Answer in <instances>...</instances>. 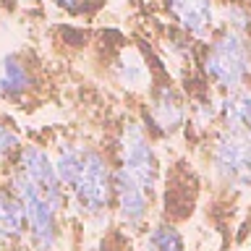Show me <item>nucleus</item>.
I'll return each instance as SVG.
<instances>
[{
	"label": "nucleus",
	"instance_id": "423d86ee",
	"mask_svg": "<svg viewBox=\"0 0 251 251\" xmlns=\"http://www.w3.org/2000/svg\"><path fill=\"white\" fill-rule=\"evenodd\" d=\"M188 121V102L173 84H160L149 89L147 97V110H144V123L149 133L154 136H176L183 131Z\"/></svg>",
	"mask_w": 251,
	"mask_h": 251
},
{
	"label": "nucleus",
	"instance_id": "f257e3e1",
	"mask_svg": "<svg viewBox=\"0 0 251 251\" xmlns=\"http://www.w3.org/2000/svg\"><path fill=\"white\" fill-rule=\"evenodd\" d=\"M68 207L86 220H102L113 212V157L92 141L63 136L50 149Z\"/></svg>",
	"mask_w": 251,
	"mask_h": 251
},
{
	"label": "nucleus",
	"instance_id": "9d476101",
	"mask_svg": "<svg viewBox=\"0 0 251 251\" xmlns=\"http://www.w3.org/2000/svg\"><path fill=\"white\" fill-rule=\"evenodd\" d=\"M26 243V223H24L21 204L8 191V186H0V251H13Z\"/></svg>",
	"mask_w": 251,
	"mask_h": 251
},
{
	"label": "nucleus",
	"instance_id": "dca6fc26",
	"mask_svg": "<svg viewBox=\"0 0 251 251\" xmlns=\"http://www.w3.org/2000/svg\"><path fill=\"white\" fill-rule=\"evenodd\" d=\"M21 144L24 141H21L19 133H16L5 121H0V165L11 162V157L16 154V149H19Z\"/></svg>",
	"mask_w": 251,
	"mask_h": 251
},
{
	"label": "nucleus",
	"instance_id": "f03ea898",
	"mask_svg": "<svg viewBox=\"0 0 251 251\" xmlns=\"http://www.w3.org/2000/svg\"><path fill=\"white\" fill-rule=\"evenodd\" d=\"M5 186L21 204L24 223H26V246L34 251H55L63 238V215L68 209L66 194L47 191L13 168H8Z\"/></svg>",
	"mask_w": 251,
	"mask_h": 251
},
{
	"label": "nucleus",
	"instance_id": "f3484780",
	"mask_svg": "<svg viewBox=\"0 0 251 251\" xmlns=\"http://www.w3.org/2000/svg\"><path fill=\"white\" fill-rule=\"evenodd\" d=\"M52 3L71 16H89L92 11H97L100 0H52Z\"/></svg>",
	"mask_w": 251,
	"mask_h": 251
},
{
	"label": "nucleus",
	"instance_id": "7ed1b4c3",
	"mask_svg": "<svg viewBox=\"0 0 251 251\" xmlns=\"http://www.w3.org/2000/svg\"><path fill=\"white\" fill-rule=\"evenodd\" d=\"M207 81L223 94L251 84V37L243 31L220 29L209 37L201 55Z\"/></svg>",
	"mask_w": 251,
	"mask_h": 251
},
{
	"label": "nucleus",
	"instance_id": "ddd939ff",
	"mask_svg": "<svg viewBox=\"0 0 251 251\" xmlns=\"http://www.w3.org/2000/svg\"><path fill=\"white\" fill-rule=\"evenodd\" d=\"M144 251H188L183 233L173 223H154L147 227Z\"/></svg>",
	"mask_w": 251,
	"mask_h": 251
},
{
	"label": "nucleus",
	"instance_id": "2eb2a0df",
	"mask_svg": "<svg viewBox=\"0 0 251 251\" xmlns=\"http://www.w3.org/2000/svg\"><path fill=\"white\" fill-rule=\"evenodd\" d=\"M220 13H223V26L225 29L249 34V29H251V8L246 3H241V0L225 3L223 8H220Z\"/></svg>",
	"mask_w": 251,
	"mask_h": 251
},
{
	"label": "nucleus",
	"instance_id": "6e6552de",
	"mask_svg": "<svg viewBox=\"0 0 251 251\" xmlns=\"http://www.w3.org/2000/svg\"><path fill=\"white\" fill-rule=\"evenodd\" d=\"M162 5L186 37L207 39L220 24V8L215 0H162Z\"/></svg>",
	"mask_w": 251,
	"mask_h": 251
},
{
	"label": "nucleus",
	"instance_id": "39448f33",
	"mask_svg": "<svg viewBox=\"0 0 251 251\" xmlns=\"http://www.w3.org/2000/svg\"><path fill=\"white\" fill-rule=\"evenodd\" d=\"M209 170L230 196H251V139L217 126L209 144Z\"/></svg>",
	"mask_w": 251,
	"mask_h": 251
},
{
	"label": "nucleus",
	"instance_id": "4468645a",
	"mask_svg": "<svg viewBox=\"0 0 251 251\" xmlns=\"http://www.w3.org/2000/svg\"><path fill=\"white\" fill-rule=\"evenodd\" d=\"M188 121H191L196 128L201 131H209L215 123H220V107H217V100H212L209 94L204 97L188 102Z\"/></svg>",
	"mask_w": 251,
	"mask_h": 251
},
{
	"label": "nucleus",
	"instance_id": "0eeeda50",
	"mask_svg": "<svg viewBox=\"0 0 251 251\" xmlns=\"http://www.w3.org/2000/svg\"><path fill=\"white\" fill-rule=\"evenodd\" d=\"M152 207H154L152 196L144 194L128 176H123L115 168L113 170V212H115L118 223L131 233L147 230Z\"/></svg>",
	"mask_w": 251,
	"mask_h": 251
},
{
	"label": "nucleus",
	"instance_id": "9b49d317",
	"mask_svg": "<svg viewBox=\"0 0 251 251\" xmlns=\"http://www.w3.org/2000/svg\"><path fill=\"white\" fill-rule=\"evenodd\" d=\"M217 107H220V126L223 128L238 131L246 139H251V86L223 94L217 100Z\"/></svg>",
	"mask_w": 251,
	"mask_h": 251
},
{
	"label": "nucleus",
	"instance_id": "f8f14e48",
	"mask_svg": "<svg viewBox=\"0 0 251 251\" xmlns=\"http://www.w3.org/2000/svg\"><path fill=\"white\" fill-rule=\"evenodd\" d=\"M113 78L126 92H147L149 89V68L139 50H123L113 63Z\"/></svg>",
	"mask_w": 251,
	"mask_h": 251
},
{
	"label": "nucleus",
	"instance_id": "20e7f679",
	"mask_svg": "<svg viewBox=\"0 0 251 251\" xmlns=\"http://www.w3.org/2000/svg\"><path fill=\"white\" fill-rule=\"evenodd\" d=\"M113 165L123 176H128L144 194L154 199L160 188V157L154 152L152 133L139 118H128L121 123L115 136V160Z\"/></svg>",
	"mask_w": 251,
	"mask_h": 251
},
{
	"label": "nucleus",
	"instance_id": "1a4fd4ad",
	"mask_svg": "<svg viewBox=\"0 0 251 251\" xmlns=\"http://www.w3.org/2000/svg\"><path fill=\"white\" fill-rule=\"evenodd\" d=\"M39 89L37 66L24 52H5L0 58V100L21 105Z\"/></svg>",
	"mask_w": 251,
	"mask_h": 251
},
{
	"label": "nucleus",
	"instance_id": "a211bd4d",
	"mask_svg": "<svg viewBox=\"0 0 251 251\" xmlns=\"http://www.w3.org/2000/svg\"><path fill=\"white\" fill-rule=\"evenodd\" d=\"M13 251H34L31 246H26V243H24V246H19V249H13Z\"/></svg>",
	"mask_w": 251,
	"mask_h": 251
}]
</instances>
